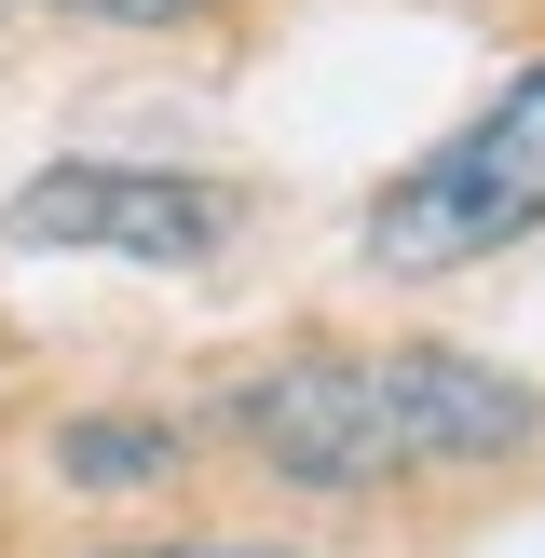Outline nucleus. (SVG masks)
<instances>
[{
	"instance_id": "nucleus-1",
	"label": "nucleus",
	"mask_w": 545,
	"mask_h": 558,
	"mask_svg": "<svg viewBox=\"0 0 545 558\" xmlns=\"http://www.w3.org/2000/svg\"><path fill=\"white\" fill-rule=\"evenodd\" d=\"M532 218H545V69H518L463 136H436L368 205V259L450 272V259H491L505 232H532Z\"/></svg>"
},
{
	"instance_id": "nucleus-2",
	"label": "nucleus",
	"mask_w": 545,
	"mask_h": 558,
	"mask_svg": "<svg viewBox=\"0 0 545 558\" xmlns=\"http://www.w3.org/2000/svg\"><path fill=\"white\" fill-rule=\"evenodd\" d=\"M232 423L259 436L300 490H382V477H409L382 354H300V368H259V381L232 396Z\"/></svg>"
},
{
	"instance_id": "nucleus-3",
	"label": "nucleus",
	"mask_w": 545,
	"mask_h": 558,
	"mask_svg": "<svg viewBox=\"0 0 545 558\" xmlns=\"http://www.w3.org/2000/svg\"><path fill=\"white\" fill-rule=\"evenodd\" d=\"M14 245H123V259H205L218 245V191L205 178H150V163H55L0 205Z\"/></svg>"
},
{
	"instance_id": "nucleus-4",
	"label": "nucleus",
	"mask_w": 545,
	"mask_h": 558,
	"mask_svg": "<svg viewBox=\"0 0 545 558\" xmlns=\"http://www.w3.org/2000/svg\"><path fill=\"white\" fill-rule=\"evenodd\" d=\"M382 396H396L409 463H491V450H518V436H532V396H518L505 368H477V354H450V341L382 354Z\"/></svg>"
},
{
	"instance_id": "nucleus-5",
	"label": "nucleus",
	"mask_w": 545,
	"mask_h": 558,
	"mask_svg": "<svg viewBox=\"0 0 545 558\" xmlns=\"http://www.w3.org/2000/svg\"><path fill=\"white\" fill-rule=\"evenodd\" d=\"M164 463H178L164 423H69V477L82 490H136V477H164Z\"/></svg>"
},
{
	"instance_id": "nucleus-6",
	"label": "nucleus",
	"mask_w": 545,
	"mask_h": 558,
	"mask_svg": "<svg viewBox=\"0 0 545 558\" xmlns=\"http://www.w3.org/2000/svg\"><path fill=\"white\" fill-rule=\"evenodd\" d=\"M69 14H109V27H178V14H205V0H69Z\"/></svg>"
},
{
	"instance_id": "nucleus-7",
	"label": "nucleus",
	"mask_w": 545,
	"mask_h": 558,
	"mask_svg": "<svg viewBox=\"0 0 545 558\" xmlns=\"http://www.w3.org/2000/svg\"><path fill=\"white\" fill-rule=\"evenodd\" d=\"M136 558H300V545H136Z\"/></svg>"
}]
</instances>
